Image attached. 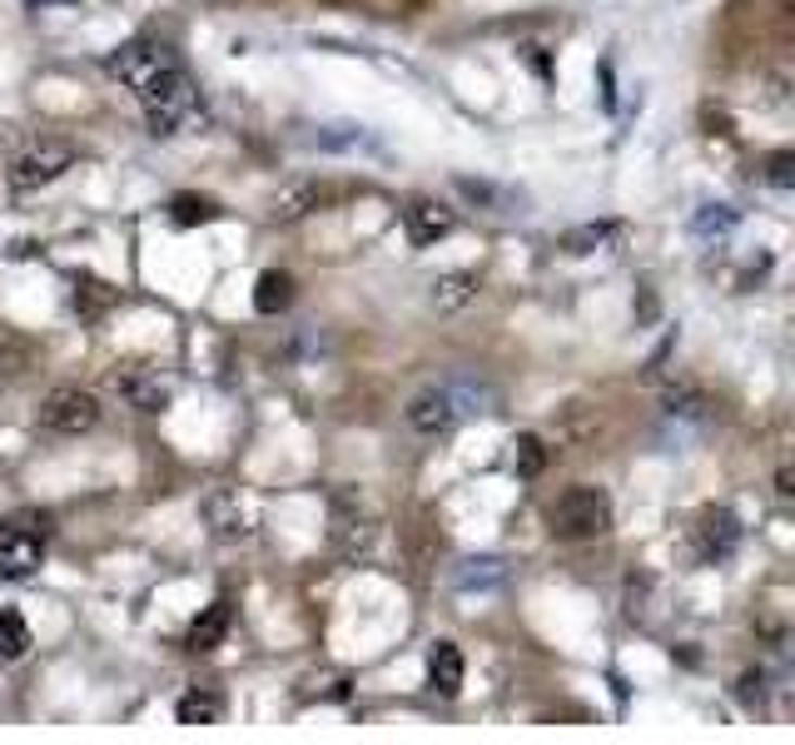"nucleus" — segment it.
<instances>
[{
  "label": "nucleus",
  "instance_id": "nucleus-1",
  "mask_svg": "<svg viewBox=\"0 0 795 745\" xmlns=\"http://www.w3.org/2000/svg\"><path fill=\"white\" fill-rule=\"evenodd\" d=\"M110 75L129 85L140 94L144 119H150V135H179L185 125L199 119V94L189 85V75L179 71V60L164 46H150V40H135V46L115 50L110 55Z\"/></svg>",
  "mask_w": 795,
  "mask_h": 745
},
{
  "label": "nucleus",
  "instance_id": "nucleus-2",
  "mask_svg": "<svg viewBox=\"0 0 795 745\" xmlns=\"http://www.w3.org/2000/svg\"><path fill=\"white\" fill-rule=\"evenodd\" d=\"M472 413H492V393L482 383H463V378L433 383L408 397V428L422 432V438H443Z\"/></svg>",
  "mask_w": 795,
  "mask_h": 745
},
{
  "label": "nucleus",
  "instance_id": "nucleus-3",
  "mask_svg": "<svg viewBox=\"0 0 795 745\" xmlns=\"http://www.w3.org/2000/svg\"><path fill=\"white\" fill-rule=\"evenodd\" d=\"M547 522L557 536L567 542H586V536H602L611 527V497L602 488H567L557 502L547 507Z\"/></svg>",
  "mask_w": 795,
  "mask_h": 745
},
{
  "label": "nucleus",
  "instance_id": "nucleus-4",
  "mask_svg": "<svg viewBox=\"0 0 795 745\" xmlns=\"http://www.w3.org/2000/svg\"><path fill=\"white\" fill-rule=\"evenodd\" d=\"M40 422H46L50 432H60V438H80V432H90L94 422H100V403H94V393H85V388H55V393H46V403H40Z\"/></svg>",
  "mask_w": 795,
  "mask_h": 745
},
{
  "label": "nucleus",
  "instance_id": "nucleus-5",
  "mask_svg": "<svg viewBox=\"0 0 795 745\" xmlns=\"http://www.w3.org/2000/svg\"><path fill=\"white\" fill-rule=\"evenodd\" d=\"M75 164V150L60 140H40L30 144L25 154L11 160V189H40V185H55L65 169Z\"/></svg>",
  "mask_w": 795,
  "mask_h": 745
},
{
  "label": "nucleus",
  "instance_id": "nucleus-6",
  "mask_svg": "<svg viewBox=\"0 0 795 745\" xmlns=\"http://www.w3.org/2000/svg\"><path fill=\"white\" fill-rule=\"evenodd\" d=\"M40 557H46V547H40L36 532H25V527L0 532V582H25V577H36Z\"/></svg>",
  "mask_w": 795,
  "mask_h": 745
},
{
  "label": "nucleus",
  "instance_id": "nucleus-7",
  "mask_svg": "<svg viewBox=\"0 0 795 745\" xmlns=\"http://www.w3.org/2000/svg\"><path fill=\"white\" fill-rule=\"evenodd\" d=\"M199 513H204V522H210L214 536H224V542H239V536L254 532V527H249V522H254V517H249V507L239 502V492H229V488L210 492Z\"/></svg>",
  "mask_w": 795,
  "mask_h": 745
},
{
  "label": "nucleus",
  "instance_id": "nucleus-8",
  "mask_svg": "<svg viewBox=\"0 0 795 745\" xmlns=\"http://www.w3.org/2000/svg\"><path fill=\"white\" fill-rule=\"evenodd\" d=\"M403 224H408V239H413V244H438V239H447V233H453V210H447L443 199L418 194L408 210H403Z\"/></svg>",
  "mask_w": 795,
  "mask_h": 745
},
{
  "label": "nucleus",
  "instance_id": "nucleus-9",
  "mask_svg": "<svg viewBox=\"0 0 795 745\" xmlns=\"http://www.w3.org/2000/svg\"><path fill=\"white\" fill-rule=\"evenodd\" d=\"M736 542H741V527H736V517L725 513V507H711V513L702 517V527H696V552H702L706 561L731 557Z\"/></svg>",
  "mask_w": 795,
  "mask_h": 745
},
{
  "label": "nucleus",
  "instance_id": "nucleus-10",
  "mask_svg": "<svg viewBox=\"0 0 795 745\" xmlns=\"http://www.w3.org/2000/svg\"><path fill=\"white\" fill-rule=\"evenodd\" d=\"M328 199L324 185H314V179H293V185H283L279 194H274V219L279 224H293V219H304V214H314L318 204Z\"/></svg>",
  "mask_w": 795,
  "mask_h": 745
},
{
  "label": "nucleus",
  "instance_id": "nucleus-11",
  "mask_svg": "<svg viewBox=\"0 0 795 745\" xmlns=\"http://www.w3.org/2000/svg\"><path fill=\"white\" fill-rule=\"evenodd\" d=\"M428 681L443 700H453L463 691V652H457L453 641H438L433 652H428Z\"/></svg>",
  "mask_w": 795,
  "mask_h": 745
},
{
  "label": "nucleus",
  "instance_id": "nucleus-12",
  "mask_svg": "<svg viewBox=\"0 0 795 745\" xmlns=\"http://www.w3.org/2000/svg\"><path fill=\"white\" fill-rule=\"evenodd\" d=\"M472 299H478V274H468V268H453V274H438L433 279L438 314H457V308H468Z\"/></svg>",
  "mask_w": 795,
  "mask_h": 745
},
{
  "label": "nucleus",
  "instance_id": "nucleus-13",
  "mask_svg": "<svg viewBox=\"0 0 795 745\" xmlns=\"http://www.w3.org/2000/svg\"><path fill=\"white\" fill-rule=\"evenodd\" d=\"M229 627H235V611H229V602L204 606V611L194 617V627H189V652H214V646L229 636Z\"/></svg>",
  "mask_w": 795,
  "mask_h": 745
},
{
  "label": "nucleus",
  "instance_id": "nucleus-14",
  "mask_svg": "<svg viewBox=\"0 0 795 745\" xmlns=\"http://www.w3.org/2000/svg\"><path fill=\"white\" fill-rule=\"evenodd\" d=\"M219 710H224V700L214 696L210 686H189L185 696L175 700L179 725H214V721H219Z\"/></svg>",
  "mask_w": 795,
  "mask_h": 745
},
{
  "label": "nucleus",
  "instance_id": "nucleus-15",
  "mask_svg": "<svg viewBox=\"0 0 795 745\" xmlns=\"http://www.w3.org/2000/svg\"><path fill=\"white\" fill-rule=\"evenodd\" d=\"M293 303V279L289 274H279V268H269V274H258V283H254V308L258 314H283Z\"/></svg>",
  "mask_w": 795,
  "mask_h": 745
},
{
  "label": "nucleus",
  "instance_id": "nucleus-16",
  "mask_svg": "<svg viewBox=\"0 0 795 745\" xmlns=\"http://www.w3.org/2000/svg\"><path fill=\"white\" fill-rule=\"evenodd\" d=\"M25 652H30V627L21 611L0 606V661H21Z\"/></svg>",
  "mask_w": 795,
  "mask_h": 745
},
{
  "label": "nucleus",
  "instance_id": "nucleus-17",
  "mask_svg": "<svg viewBox=\"0 0 795 745\" xmlns=\"http://www.w3.org/2000/svg\"><path fill=\"white\" fill-rule=\"evenodd\" d=\"M115 388H119V393H125L140 413H160V408H164V397H169V393H164L160 378H135V372H129V378H115Z\"/></svg>",
  "mask_w": 795,
  "mask_h": 745
},
{
  "label": "nucleus",
  "instance_id": "nucleus-18",
  "mask_svg": "<svg viewBox=\"0 0 795 745\" xmlns=\"http://www.w3.org/2000/svg\"><path fill=\"white\" fill-rule=\"evenodd\" d=\"M333 542H339L343 557H363V552L374 547V522H368V517H339Z\"/></svg>",
  "mask_w": 795,
  "mask_h": 745
},
{
  "label": "nucleus",
  "instance_id": "nucleus-19",
  "mask_svg": "<svg viewBox=\"0 0 795 745\" xmlns=\"http://www.w3.org/2000/svg\"><path fill=\"white\" fill-rule=\"evenodd\" d=\"M507 577V561L503 557H472V561H463V571H457V586L463 592H472V586H497Z\"/></svg>",
  "mask_w": 795,
  "mask_h": 745
},
{
  "label": "nucleus",
  "instance_id": "nucleus-20",
  "mask_svg": "<svg viewBox=\"0 0 795 745\" xmlns=\"http://www.w3.org/2000/svg\"><path fill=\"white\" fill-rule=\"evenodd\" d=\"M517 453H513V467H517V478L522 482H532L542 472V467H547V447H542V438L538 432H522V438H517Z\"/></svg>",
  "mask_w": 795,
  "mask_h": 745
},
{
  "label": "nucleus",
  "instance_id": "nucleus-21",
  "mask_svg": "<svg viewBox=\"0 0 795 745\" xmlns=\"http://www.w3.org/2000/svg\"><path fill=\"white\" fill-rule=\"evenodd\" d=\"M667 418L706 422V418H711V403H706L696 388H671V393H667Z\"/></svg>",
  "mask_w": 795,
  "mask_h": 745
},
{
  "label": "nucleus",
  "instance_id": "nucleus-22",
  "mask_svg": "<svg viewBox=\"0 0 795 745\" xmlns=\"http://www.w3.org/2000/svg\"><path fill=\"white\" fill-rule=\"evenodd\" d=\"M617 233V224H582V229H567V254H592V249H602Z\"/></svg>",
  "mask_w": 795,
  "mask_h": 745
},
{
  "label": "nucleus",
  "instance_id": "nucleus-23",
  "mask_svg": "<svg viewBox=\"0 0 795 745\" xmlns=\"http://www.w3.org/2000/svg\"><path fill=\"white\" fill-rule=\"evenodd\" d=\"M363 140H368V135H363L358 125H324V129L314 135L318 150H358Z\"/></svg>",
  "mask_w": 795,
  "mask_h": 745
},
{
  "label": "nucleus",
  "instance_id": "nucleus-24",
  "mask_svg": "<svg viewBox=\"0 0 795 745\" xmlns=\"http://www.w3.org/2000/svg\"><path fill=\"white\" fill-rule=\"evenodd\" d=\"M214 219V204L210 199H194V194H179L175 199V224H204Z\"/></svg>",
  "mask_w": 795,
  "mask_h": 745
},
{
  "label": "nucleus",
  "instance_id": "nucleus-25",
  "mask_svg": "<svg viewBox=\"0 0 795 745\" xmlns=\"http://www.w3.org/2000/svg\"><path fill=\"white\" fill-rule=\"evenodd\" d=\"M731 224H736V214L725 210V204H706L696 214V233H731Z\"/></svg>",
  "mask_w": 795,
  "mask_h": 745
},
{
  "label": "nucleus",
  "instance_id": "nucleus-26",
  "mask_svg": "<svg viewBox=\"0 0 795 745\" xmlns=\"http://www.w3.org/2000/svg\"><path fill=\"white\" fill-rule=\"evenodd\" d=\"M791 164H795V154H785V150H781V154H775V160H771V169H766V179H771L775 189H791V185H795Z\"/></svg>",
  "mask_w": 795,
  "mask_h": 745
},
{
  "label": "nucleus",
  "instance_id": "nucleus-27",
  "mask_svg": "<svg viewBox=\"0 0 795 745\" xmlns=\"http://www.w3.org/2000/svg\"><path fill=\"white\" fill-rule=\"evenodd\" d=\"M0 497H5V488H0Z\"/></svg>",
  "mask_w": 795,
  "mask_h": 745
}]
</instances>
